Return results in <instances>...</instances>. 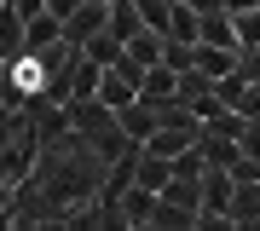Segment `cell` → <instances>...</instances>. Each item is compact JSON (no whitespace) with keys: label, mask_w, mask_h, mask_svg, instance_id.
<instances>
[{"label":"cell","mask_w":260,"mask_h":231,"mask_svg":"<svg viewBox=\"0 0 260 231\" xmlns=\"http://www.w3.org/2000/svg\"><path fill=\"white\" fill-rule=\"evenodd\" d=\"M116 121H121V133H127L133 145H145V139L162 127V116H156V104H150V98H133V104H121V110H116Z\"/></svg>","instance_id":"obj_1"},{"label":"cell","mask_w":260,"mask_h":231,"mask_svg":"<svg viewBox=\"0 0 260 231\" xmlns=\"http://www.w3.org/2000/svg\"><path fill=\"white\" fill-rule=\"evenodd\" d=\"M121 203V225H150V214H156V203H162V191H150V185H127V191L116 196Z\"/></svg>","instance_id":"obj_2"},{"label":"cell","mask_w":260,"mask_h":231,"mask_svg":"<svg viewBox=\"0 0 260 231\" xmlns=\"http://www.w3.org/2000/svg\"><path fill=\"white\" fill-rule=\"evenodd\" d=\"M232 196H237V174L232 168H203V208L232 214Z\"/></svg>","instance_id":"obj_3"},{"label":"cell","mask_w":260,"mask_h":231,"mask_svg":"<svg viewBox=\"0 0 260 231\" xmlns=\"http://www.w3.org/2000/svg\"><path fill=\"white\" fill-rule=\"evenodd\" d=\"M139 98H150V104H168V98H179V70L168 64V58L145 70V81H139Z\"/></svg>","instance_id":"obj_4"},{"label":"cell","mask_w":260,"mask_h":231,"mask_svg":"<svg viewBox=\"0 0 260 231\" xmlns=\"http://www.w3.org/2000/svg\"><path fill=\"white\" fill-rule=\"evenodd\" d=\"M99 29H110V6H99V0H81V12H75V18L64 23V35L81 46V41H93Z\"/></svg>","instance_id":"obj_5"},{"label":"cell","mask_w":260,"mask_h":231,"mask_svg":"<svg viewBox=\"0 0 260 231\" xmlns=\"http://www.w3.org/2000/svg\"><path fill=\"white\" fill-rule=\"evenodd\" d=\"M58 41H64V18H52V12L29 18V29H23V52H29V58H41V52L58 46Z\"/></svg>","instance_id":"obj_6"},{"label":"cell","mask_w":260,"mask_h":231,"mask_svg":"<svg viewBox=\"0 0 260 231\" xmlns=\"http://www.w3.org/2000/svg\"><path fill=\"white\" fill-rule=\"evenodd\" d=\"M162 52H168V35H162V29H139V35L127 41V52H121V58L150 70V64H162Z\"/></svg>","instance_id":"obj_7"},{"label":"cell","mask_w":260,"mask_h":231,"mask_svg":"<svg viewBox=\"0 0 260 231\" xmlns=\"http://www.w3.org/2000/svg\"><path fill=\"white\" fill-rule=\"evenodd\" d=\"M168 179H174V156H156V150H139V162H133V185H150V191H162Z\"/></svg>","instance_id":"obj_8"},{"label":"cell","mask_w":260,"mask_h":231,"mask_svg":"<svg viewBox=\"0 0 260 231\" xmlns=\"http://www.w3.org/2000/svg\"><path fill=\"white\" fill-rule=\"evenodd\" d=\"M99 98L110 104V110L133 104V98H139V75H127V70H104V87H99Z\"/></svg>","instance_id":"obj_9"},{"label":"cell","mask_w":260,"mask_h":231,"mask_svg":"<svg viewBox=\"0 0 260 231\" xmlns=\"http://www.w3.org/2000/svg\"><path fill=\"white\" fill-rule=\"evenodd\" d=\"M232 225H260V179H237V196H232Z\"/></svg>","instance_id":"obj_10"},{"label":"cell","mask_w":260,"mask_h":231,"mask_svg":"<svg viewBox=\"0 0 260 231\" xmlns=\"http://www.w3.org/2000/svg\"><path fill=\"white\" fill-rule=\"evenodd\" d=\"M145 29V18H139V0H110V35L127 46L133 35Z\"/></svg>","instance_id":"obj_11"},{"label":"cell","mask_w":260,"mask_h":231,"mask_svg":"<svg viewBox=\"0 0 260 231\" xmlns=\"http://www.w3.org/2000/svg\"><path fill=\"white\" fill-rule=\"evenodd\" d=\"M99 87H104V64H93V58H75V81H70V98H99Z\"/></svg>","instance_id":"obj_12"},{"label":"cell","mask_w":260,"mask_h":231,"mask_svg":"<svg viewBox=\"0 0 260 231\" xmlns=\"http://www.w3.org/2000/svg\"><path fill=\"white\" fill-rule=\"evenodd\" d=\"M203 41H208V46H232V52H243V46H237V29H232V12H203Z\"/></svg>","instance_id":"obj_13"},{"label":"cell","mask_w":260,"mask_h":231,"mask_svg":"<svg viewBox=\"0 0 260 231\" xmlns=\"http://www.w3.org/2000/svg\"><path fill=\"white\" fill-rule=\"evenodd\" d=\"M150 225H156V231H191V225H197V208H179V203L162 196L156 214H150Z\"/></svg>","instance_id":"obj_14"},{"label":"cell","mask_w":260,"mask_h":231,"mask_svg":"<svg viewBox=\"0 0 260 231\" xmlns=\"http://www.w3.org/2000/svg\"><path fill=\"white\" fill-rule=\"evenodd\" d=\"M81 52L93 58V64H104V70H110V64H121V52H127V46H121V41L110 35V29H99L93 41H81Z\"/></svg>","instance_id":"obj_15"},{"label":"cell","mask_w":260,"mask_h":231,"mask_svg":"<svg viewBox=\"0 0 260 231\" xmlns=\"http://www.w3.org/2000/svg\"><path fill=\"white\" fill-rule=\"evenodd\" d=\"M232 29H237V46H243V52H254V46H260V6L232 12Z\"/></svg>","instance_id":"obj_16"},{"label":"cell","mask_w":260,"mask_h":231,"mask_svg":"<svg viewBox=\"0 0 260 231\" xmlns=\"http://www.w3.org/2000/svg\"><path fill=\"white\" fill-rule=\"evenodd\" d=\"M139 18H145V29H174V0H139Z\"/></svg>","instance_id":"obj_17"},{"label":"cell","mask_w":260,"mask_h":231,"mask_svg":"<svg viewBox=\"0 0 260 231\" xmlns=\"http://www.w3.org/2000/svg\"><path fill=\"white\" fill-rule=\"evenodd\" d=\"M237 110L249 116V121H260V81H249V87H243V98H237Z\"/></svg>","instance_id":"obj_18"},{"label":"cell","mask_w":260,"mask_h":231,"mask_svg":"<svg viewBox=\"0 0 260 231\" xmlns=\"http://www.w3.org/2000/svg\"><path fill=\"white\" fill-rule=\"evenodd\" d=\"M47 12H52V18H64V23H70L75 12H81V0H47Z\"/></svg>","instance_id":"obj_19"},{"label":"cell","mask_w":260,"mask_h":231,"mask_svg":"<svg viewBox=\"0 0 260 231\" xmlns=\"http://www.w3.org/2000/svg\"><path fill=\"white\" fill-rule=\"evenodd\" d=\"M12 6H18L23 18H41V12H47V0H12Z\"/></svg>","instance_id":"obj_20"},{"label":"cell","mask_w":260,"mask_h":231,"mask_svg":"<svg viewBox=\"0 0 260 231\" xmlns=\"http://www.w3.org/2000/svg\"><path fill=\"white\" fill-rule=\"evenodd\" d=\"M197 12H225V0H191Z\"/></svg>","instance_id":"obj_21"},{"label":"cell","mask_w":260,"mask_h":231,"mask_svg":"<svg viewBox=\"0 0 260 231\" xmlns=\"http://www.w3.org/2000/svg\"><path fill=\"white\" fill-rule=\"evenodd\" d=\"M243 6H260V0H225V12H243Z\"/></svg>","instance_id":"obj_22"},{"label":"cell","mask_w":260,"mask_h":231,"mask_svg":"<svg viewBox=\"0 0 260 231\" xmlns=\"http://www.w3.org/2000/svg\"><path fill=\"white\" fill-rule=\"evenodd\" d=\"M99 6H110V0H99Z\"/></svg>","instance_id":"obj_23"}]
</instances>
